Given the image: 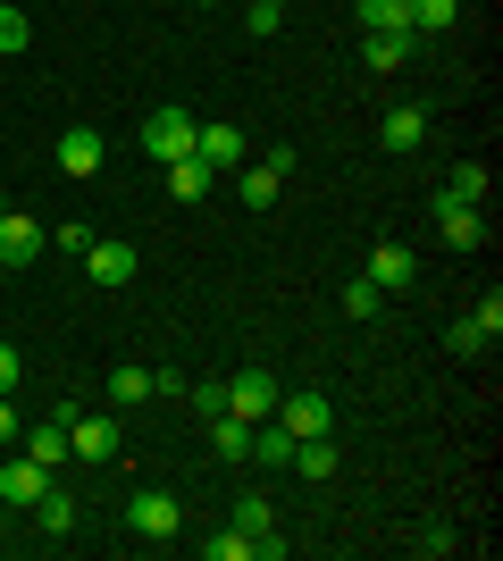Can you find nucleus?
Returning <instances> with one entry per match:
<instances>
[{"instance_id": "nucleus-1", "label": "nucleus", "mask_w": 503, "mask_h": 561, "mask_svg": "<svg viewBox=\"0 0 503 561\" xmlns=\"http://www.w3.org/2000/svg\"><path fill=\"white\" fill-rule=\"evenodd\" d=\"M126 528L160 545V537H176V528H185V503H176V494H168V486H144V494H135V503H126Z\"/></svg>"}, {"instance_id": "nucleus-2", "label": "nucleus", "mask_w": 503, "mask_h": 561, "mask_svg": "<svg viewBox=\"0 0 503 561\" xmlns=\"http://www.w3.org/2000/svg\"><path fill=\"white\" fill-rule=\"evenodd\" d=\"M277 394H286V386H277L268 369H236L227 377V411H236V420H277Z\"/></svg>"}, {"instance_id": "nucleus-3", "label": "nucleus", "mask_w": 503, "mask_h": 561, "mask_svg": "<svg viewBox=\"0 0 503 561\" xmlns=\"http://www.w3.org/2000/svg\"><path fill=\"white\" fill-rule=\"evenodd\" d=\"M227 528H243L261 561H277V553H286V537H277V512H268V494H236V512H227Z\"/></svg>"}, {"instance_id": "nucleus-4", "label": "nucleus", "mask_w": 503, "mask_h": 561, "mask_svg": "<svg viewBox=\"0 0 503 561\" xmlns=\"http://www.w3.org/2000/svg\"><path fill=\"white\" fill-rule=\"evenodd\" d=\"M193 126H202V117H185V110H151L144 117V151H151V160H185V151H193Z\"/></svg>"}, {"instance_id": "nucleus-5", "label": "nucleus", "mask_w": 503, "mask_h": 561, "mask_svg": "<svg viewBox=\"0 0 503 561\" xmlns=\"http://www.w3.org/2000/svg\"><path fill=\"white\" fill-rule=\"evenodd\" d=\"M286 168H294V151L286 142H277V151H261V160H243V210H268V202H277V185H286Z\"/></svg>"}, {"instance_id": "nucleus-6", "label": "nucleus", "mask_w": 503, "mask_h": 561, "mask_svg": "<svg viewBox=\"0 0 503 561\" xmlns=\"http://www.w3.org/2000/svg\"><path fill=\"white\" fill-rule=\"evenodd\" d=\"M277 427H286L294 445H302V436H328V427H335V402L328 394H277Z\"/></svg>"}, {"instance_id": "nucleus-7", "label": "nucleus", "mask_w": 503, "mask_h": 561, "mask_svg": "<svg viewBox=\"0 0 503 561\" xmlns=\"http://www.w3.org/2000/svg\"><path fill=\"white\" fill-rule=\"evenodd\" d=\"M76 260H84V277H93V285H126V277H135V243H118V234H93Z\"/></svg>"}, {"instance_id": "nucleus-8", "label": "nucleus", "mask_w": 503, "mask_h": 561, "mask_svg": "<svg viewBox=\"0 0 503 561\" xmlns=\"http://www.w3.org/2000/svg\"><path fill=\"white\" fill-rule=\"evenodd\" d=\"M68 461H118V420H84V411H68Z\"/></svg>"}, {"instance_id": "nucleus-9", "label": "nucleus", "mask_w": 503, "mask_h": 561, "mask_svg": "<svg viewBox=\"0 0 503 561\" xmlns=\"http://www.w3.org/2000/svg\"><path fill=\"white\" fill-rule=\"evenodd\" d=\"M436 234H445L454 252H479V243H487V218L470 210V202H454V193H436Z\"/></svg>"}, {"instance_id": "nucleus-10", "label": "nucleus", "mask_w": 503, "mask_h": 561, "mask_svg": "<svg viewBox=\"0 0 503 561\" xmlns=\"http://www.w3.org/2000/svg\"><path fill=\"white\" fill-rule=\"evenodd\" d=\"M43 486H50V469L34 461V453L0 469V503H9V512H34V503H43Z\"/></svg>"}, {"instance_id": "nucleus-11", "label": "nucleus", "mask_w": 503, "mask_h": 561, "mask_svg": "<svg viewBox=\"0 0 503 561\" xmlns=\"http://www.w3.org/2000/svg\"><path fill=\"white\" fill-rule=\"evenodd\" d=\"M193 160L243 168V160H252V142H243V126H193Z\"/></svg>"}, {"instance_id": "nucleus-12", "label": "nucleus", "mask_w": 503, "mask_h": 561, "mask_svg": "<svg viewBox=\"0 0 503 561\" xmlns=\"http://www.w3.org/2000/svg\"><path fill=\"white\" fill-rule=\"evenodd\" d=\"M43 243H50V234L34 227L25 210H0V260H9V268H25V260L43 252Z\"/></svg>"}, {"instance_id": "nucleus-13", "label": "nucleus", "mask_w": 503, "mask_h": 561, "mask_svg": "<svg viewBox=\"0 0 503 561\" xmlns=\"http://www.w3.org/2000/svg\"><path fill=\"white\" fill-rule=\"evenodd\" d=\"M420 277V252H411V243H378V252H369V285H378V294H395V285H411Z\"/></svg>"}, {"instance_id": "nucleus-14", "label": "nucleus", "mask_w": 503, "mask_h": 561, "mask_svg": "<svg viewBox=\"0 0 503 561\" xmlns=\"http://www.w3.org/2000/svg\"><path fill=\"white\" fill-rule=\"evenodd\" d=\"M378 142H386V151H420V142H428V110H411V101H403V110H386Z\"/></svg>"}, {"instance_id": "nucleus-15", "label": "nucleus", "mask_w": 503, "mask_h": 561, "mask_svg": "<svg viewBox=\"0 0 503 561\" xmlns=\"http://www.w3.org/2000/svg\"><path fill=\"white\" fill-rule=\"evenodd\" d=\"M210 445H218V461H252V420H236V411H210Z\"/></svg>"}, {"instance_id": "nucleus-16", "label": "nucleus", "mask_w": 503, "mask_h": 561, "mask_svg": "<svg viewBox=\"0 0 503 561\" xmlns=\"http://www.w3.org/2000/svg\"><path fill=\"white\" fill-rule=\"evenodd\" d=\"M59 168H68V176H93L101 168V135L93 126H68V135H59Z\"/></svg>"}, {"instance_id": "nucleus-17", "label": "nucleus", "mask_w": 503, "mask_h": 561, "mask_svg": "<svg viewBox=\"0 0 503 561\" xmlns=\"http://www.w3.org/2000/svg\"><path fill=\"white\" fill-rule=\"evenodd\" d=\"M25 453H34L43 469H59V461H68V411H50V420L34 427V436H25Z\"/></svg>"}, {"instance_id": "nucleus-18", "label": "nucleus", "mask_w": 503, "mask_h": 561, "mask_svg": "<svg viewBox=\"0 0 503 561\" xmlns=\"http://www.w3.org/2000/svg\"><path fill=\"white\" fill-rule=\"evenodd\" d=\"M210 185H218V168H210V160H193V151H185V160H168V193H185V202H202Z\"/></svg>"}, {"instance_id": "nucleus-19", "label": "nucleus", "mask_w": 503, "mask_h": 561, "mask_svg": "<svg viewBox=\"0 0 503 561\" xmlns=\"http://www.w3.org/2000/svg\"><path fill=\"white\" fill-rule=\"evenodd\" d=\"M252 461H268V469H294V436L277 420H252Z\"/></svg>"}, {"instance_id": "nucleus-20", "label": "nucleus", "mask_w": 503, "mask_h": 561, "mask_svg": "<svg viewBox=\"0 0 503 561\" xmlns=\"http://www.w3.org/2000/svg\"><path fill=\"white\" fill-rule=\"evenodd\" d=\"M369 34H411V0H353Z\"/></svg>"}, {"instance_id": "nucleus-21", "label": "nucleus", "mask_w": 503, "mask_h": 561, "mask_svg": "<svg viewBox=\"0 0 503 561\" xmlns=\"http://www.w3.org/2000/svg\"><path fill=\"white\" fill-rule=\"evenodd\" d=\"M411 50H420V34H369V43H361V59H369V68H403Z\"/></svg>"}, {"instance_id": "nucleus-22", "label": "nucleus", "mask_w": 503, "mask_h": 561, "mask_svg": "<svg viewBox=\"0 0 503 561\" xmlns=\"http://www.w3.org/2000/svg\"><path fill=\"white\" fill-rule=\"evenodd\" d=\"M294 469H302V478H335V445L328 436H302V445H294Z\"/></svg>"}, {"instance_id": "nucleus-23", "label": "nucleus", "mask_w": 503, "mask_h": 561, "mask_svg": "<svg viewBox=\"0 0 503 561\" xmlns=\"http://www.w3.org/2000/svg\"><path fill=\"white\" fill-rule=\"evenodd\" d=\"M461 18V0H411V34H445Z\"/></svg>"}, {"instance_id": "nucleus-24", "label": "nucleus", "mask_w": 503, "mask_h": 561, "mask_svg": "<svg viewBox=\"0 0 503 561\" xmlns=\"http://www.w3.org/2000/svg\"><path fill=\"white\" fill-rule=\"evenodd\" d=\"M34 519H43L50 537H68V528H76V503H68V494H59V486H43V503H34Z\"/></svg>"}, {"instance_id": "nucleus-25", "label": "nucleus", "mask_w": 503, "mask_h": 561, "mask_svg": "<svg viewBox=\"0 0 503 561\" xmlns=\"http://www.w3.org/2000/svg\"><path fill=\"white\" fill-rule=\"evenodd\" d=\"M445 193H454V202H470V210H479V202H487V168H479V160H461L454 176H445Z\"/></svg>"}, {"instance_id": "nucleus-26", "label": "nucleus", "mask_w": 503, "mask_h": 561, "mask_svg": "<svg viewBox=\"0 0 503 561\" xmlns=\"http://www.w3.org/2000/svg\"><path fill=\"white\" fill-rule=\"evenodd\" d=\"M110 402H151V369H135V360L110 369Z\"/></svg>"}, {"instance_id": "nucleus-27", "label": "nucleus", "mask_w": 503, "mask_h": 561, "mask_svg": "<svg viewBox=\"0 0 503 561\" xmlns=\"http://www.w3.org/2000/svg\"><path fill=\"white\" fill-rule=\"evenodd\" d=\"M25 43H34V25H25V9H9V0H0V59H18Z\"/></svg>"}, {"instance_id": "nucleus-28", "label": "nucleus", "mask_w": 503, "mask_h": 561, "mask_svg": "<svg viewBox=\"0 0 503 561\" xmlns=\"http://www.w3.org/2000/svg\"><path fill=\"white\" fill-rule=\"evenodd\" d=\"M344 310H353V319H378V310H386V294H378L369 277H353V285H344Z\"/></svg>"}, {"instance_id": "nucleus-29", "label": "nucleus", "mask_w": 503, "mask_h": 561, "mask_svg": "<svg viewBox=\"0 0 503 561\" xmlns=\"http://www.w3.org/2000/svg\"><path fill=\"white\" fill-rule=\"evenodd\" d=\"M202 553H210V561H252V537L227 528V537H202Z\"/></svg>"}, {"instance_id": "nucleus-30", "label": "nucleus", "mask_w": 503, "mask_h": 561, "mask_svg": "<svg viewBox=\"0 0 503 561\" xmlns=\"http://www.w3.org/2000/svg\"><path fill=\"white\" fill-rule=\"evenodd\" d=\"M243 25H252V34H261V43H268V34L286 25V9H277V0H252V9H243Z\"/></svg>"}, {"instance_id": "nucleus-31", "label": "nucleus", "mask_w": 503, "mask_h": 561, "mask_svg": "<svg viewBox=\"0 0 503 561\" xmlns=\"http://www.w3.org/2000/svg\"><path fill=\"white\" fill-rule=\"evenodd\" d=\"M470 328H479V335H487V344H495V335H503V302H495V294H487V302H479V310H470Z\"/></svg>"}, {"instance_id": "nucleus-32", "label": "nucleus", "mask_w": 503, "mask_h": 561, "mask_svg": "<svg viewBox=\"0 0 503 561\" xmlns=\"http://www.w3.org/2000/svg\"><path fill=\"white\" fill-rule=\"evenodd\" d=\"M0 394H18V344H0Z\"/></svg>"}, {"instance_id": "nucleus-33", "label": "nucleus", "mask_w": 503, "mask_h": 561, "mask_svg": "<svg viewBox=\"0 0 503 561\" xmlns=\"http://www.w3.org/2000/svg\"><path fill=\"white\" fill-rule=\"evenodd\" d=\"M0 445H18V402L0 394Z\"/></svg>"}, {"instance_id": "nucleus-34", "label": "nucleus", "mask_w": 503, "mask_h": 561, "mask_svg": "<svg viewBox=\"0 0 503 561\" xmlns=\"http://www.w3.org/2000/svg\"><path fill=\"white\" fill-rule=\"evenodd\" d=\"M0 210H9V193H0Z\"/></svg>"}, {"instance_id": "nucleus-35", "label": "nucleus", "mask_w": 503, "mask_h": 561, "mask_svg": "<svg viewBox=\"0 0 503 561\" xmlns=\"http://www.w3.org/2000/svg\"><path fill=\"white\" fill-rule=\"evenodd\" d=\"M277 9H286V0H277Z\"/></svg>"}]
</instances>
